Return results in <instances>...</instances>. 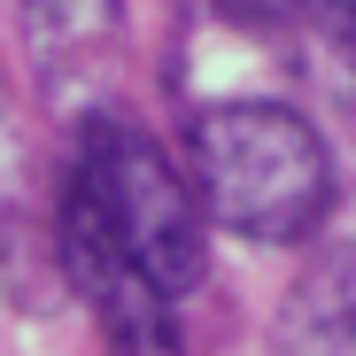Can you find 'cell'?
I'll list each match as a JSON object with an SVG mask.
<instances>
[{
    "label": "cell",
    "mask_w": 356,
    "mask_h": 356,
    "mask_svg": "<svg viewBox=\"0 0 356 356\" xmlns=\"http://www.w3.org/2000/svg\"><path fill=\"white\" fill-rule=\"evenodd\" d=\"M194 8L217 24H241V31H279L294 16V0H194Z\"/></svg>",
    "instance_id": "8992f818"
},
{
    "label": "cell",
    "mask_w": 356,
    "mask_h": 356,
    "mask_svg": "<svg viewBox=\"0 0 356 356\" xmlns=\"http://www.w3.org/2000/svg\"><path fill=\"white\" fill-rule=\"evenodd\" d=\"M63 232L116 256L124 271H140L170 302L209 279V225L194 209L186 170L124 116H93L78 132L70 186H63Z\"/></svg>",
    "instance_id": "6da1fadb"
},
{
    "label": "cell",
    "mask_w": 356,
    "mask_h": 356,
    "mask_svg": "<svg viewBox=\"0 0 356 356\" xmlns=\"http://www.w3.org/2000/svg\"><path fill=\"white\" fill-rule=\"evenodd\" d=\"M54 248H63V271H70V286L86 294V310H93V325H101L108 356H186L163 286H147L140 271H124L116 256L70 241V232H54Z\"/></svg>",
    "instance_id": "3957f363"
},
{
    "label": "cell",
    "mask_w": 356,
    "mask_h": 356,
    "mask_svg": "<svg viewBox=\"0 0 356 356\" xmlns=\"http://www.w3.org/2000/svg\"><path fill=\"white\" fill-rule=\"evenodd\" d=\"M24 8H31L39 47H54V39L86 47V39H108L116 31V0H24Z\"/></svg>",
    "instance_id": "5b68a950"
},
{
    "label": "cell",
    "mask_w": 356,
    "mask_h": 356,
    "mask_svg": "<svg viewBox=\"0 0 356 356\" xmlns=\"http://www.w3.org/2000/svg\"><path fill=\"white\" fill-rule=\"evenodd\" d=\"M294 8H310V24L356 63V0H294Z\"/></svg>",
    "instance_id": "52a82bcc"
},
{
    "label": "cell",
    "mask_w": 356,
    "mask_h": 356,
    "mask_svg": "<svg viewBox=\"0 0 356 356\" xmlns=\"http://www.w3.org/2000/svg\"><path fill=\"white\" fill-rule=\"evenodd\" d=\"M186 186L202 225H225L256 248H302L333 217V155L318 124L286 101H217L194 116Z\"/></svg>",
    "instance_id": "7a4b0ae2"
},
{
    "label": "cell",
    "mask_w": 356,
    "mask_h": 356,
    "mask_svg": "<svg viewBox=\"0 0 356 356\" xmlns=\"http://www.w3.org/2000/svg\"><path fill=\"white\" fill-rule=\"evenodd\" d=\"M271 356H356V241L318 248L271 318Z\"/></svg>",
    "instance_id": "277c9868"
}]
</instances>
